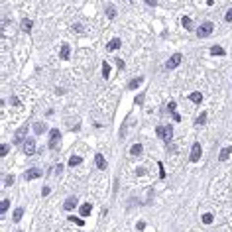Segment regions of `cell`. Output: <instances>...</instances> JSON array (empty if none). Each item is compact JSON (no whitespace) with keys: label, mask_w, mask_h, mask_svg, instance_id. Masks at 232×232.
<instances>
[{"label":"cell","mask_w":232,"mask_h":232,"mask_svg":"<svg viewBox=\"0 0 232 232\" xmlns=\"http://www.w3.org/2000/svg\"><path fill=\"white\" fill-rule=\"evenodd\" d=\"M155 134H158L165 144H169L171 138H173V128H171V126H158V128H155Z\"/></svg>","instance_id":"cell-1"},{"label":"cell","mask_w":232,"mask_h":232,"mask_svg":"<svg viewBox=\"0 0 232 232\" xmlns=\"http://www.w3.org/2000/svg\"><path fill=\"white\" fill-rule=\"evenodd\" d=\"M213 30H214L213 22H203V24L199 26V30H197V35L199 37H208V35L213 34Z\"/></svg>","instance_id":"cell-2"},{"label":"cell","mask_w":232,"mask_h":232,"mask_svg":"<svg viewBox=\"0 0 232 232\" xmlns=\"http://www.w3.org/2000/svg\"><path fill=\"white\" fill-rule=\"evenodd\" d=\"M22 149H24L26 155H34L35 154V142H34V138H26L24 144H22Z\"/></svg>","instance_id":"cell-3"},{"label":"cell","mask_w":232,"mask_h":232,"mask_svg":"<svg viewBox=\"0 0 232 232\" xmlns=\"http://www.w3.org/2000/svg\"><path fill=\"white\" fill-rule=\"evenodd\" d=\"M59 140H61V132H59V130H51L49 132V149H57Z\"/></svg>","instance_id":"cell-4"},{"label":"cell","mask_w":232,"mask_h":232,"mask_svg":"<svg viewBox=\"0 0 232 232\" xmlns=\"http://www.w3.org/2000/svg\"><path fill=\"white\" fill-rule=\"evenodd\" d=\"M181 61H183V55H181V53H173V55H171V57L167 59L165 69H175V67H177L179 63H181Z\"/></svg>","instance_id":"cell-5"},{"label":"cell","mask_w":232,"mask_h":232,"mask_svg":"<svg viewBox=\"0 0 232 232\" xmlns=\"http://www.w3.org/2000/svg\"><path fill=\"white\" fill-rule=\"evenodd\" d=\"M201 155H203V149H201V144L197 142V144H193V148H191V161L193 163H197L199 159H201Z\"/></svg>","instance_id":"cell-6"},{"label":"cell","mask_w":232,"mask_h":232,"mask_svg":"<svg viewBox=\"0 0 232 232\" xmlns=\"http://www.w3.org/2000/svg\"><path fill=\"white\" fill-rule=\"evenodd\" d=\"M37 177H41V169H37V167H32V169H28L24 173L26 181H32V179H37Z\"/></svg>","instance_id":"cell-7"},{"label":"cell","mask_w":232,"mask_h":232,"mask_svg":"<svg viewBox=\"0 0 232 232\" xmlns=\"http://www.w3.org/2000/svg\"><path fill=\"white\" fill-rule=\"evenodd\" d=\"M26 132H28V126H22V128L16 132V136H14V144H24Z\"/></svg>","instance_id":"cell-8"},{"label":"cell","mask_w":232,"mask_h":232,"mask_svg":"<svg viewBox=\"0 0 232 232\" xmlns=\"http://www.w3.org/2000/svg\"><path fill=\"white\" fill-rule=\"evenodd\" d=\"M75 207H77V197H75V195L67 197V199H65V203H63V208H65V211H73Z\"/></svg>","instance_id":"cell-9"},{"label":"cell","mask_w":232,"mask_h":232,"mask_svg":"<svg viewBox=\"0 0 232 232\" xmlns=\"http://www.w3.org/2000/svg\"><path fill=\"white\" fill-rule=\"evenodd\" d=\"M230 154H232V146H226V148H222V152L219 154V161H226L230 158Z\"/></svg>","instance_id":"cell-10"},{"label":"cell","mask_w":232,"mask_h":232,"mask_svg":"<svg viewBox=\"0 0 232 232\" xmlns=\"http://www.w3.org/2000/svg\"><path fill=\"white\" fill-rule=\"evenodd\" d=\"M94 163H96V167H99V169H106V159H104L102 154H96L94 155Z\"/></svg>","instance_id":"cell-11"},{"label":"cell","mask_w":232,"mask_h":232,"mask_svg":"<svg viewBox=\"0 0 232 232\" xmlns=\"http://www.w3.org/2000/svg\"><path fill=\"white\" fill-rule=\"evenodd\" d=\"M46 130H47V126L43 124V122H34V132L37 134V136H41Z\"/></svg>","instance_id":"cell-12"},{"label":"cell","mask_w":232,"mask_h":232,"mask_svg":"<svg viewBox=\"0 0 232 232\" xmlns=\"http://www.w3.org/2000/svg\"><path fill=\"white\" fill-rule=\"evenodd\" d=\"M91 211H93V205H91V203H85V205H81V208H79L81 216H89V214H91Z\"/></svg>","instance_id":"cell-13"},{"label":"cell","mask_w":232,"mask_h":232,"mask_svg":"<svg viewBox=\"0 0 232 232\" xmlns=\"http://www.w3.org/2000/svg\"><path fill=\"white\" fill-rule=\"evenodd\" d=\"M167 108L171 110V116H173V120H175V122H179V120H181V116H179V114H177V112H175V100H171V102H167Z\"/></svg>","instance_id":"cell-14"},{"label":"cell","mask_w":232,"mask_h":232,"mask_svg":"<svg viewBox=\"0 0 232 232\" xmlns=\"http://www.w3.org/2000/svg\"><path fill=\"white\" fill-rule=\"evenodd\" d=\"M142 83H144V77H136V79H132L130 83H128V89H132V91H134V89H138Z\"/></svg>","instance_id":"cell-15"},{"label":"cell","mask_w":232,"mask_h":232,"mask_svg":"<svg viewBox=\"0 0 232 232\" xmlns=\"http://www.w3.org/2000/svg\"><path fill=\"white\" fill-rule=\"evenodd\" d=\"M118 47H120V37H114V40L108 41V46H106L108 51H114V49H118Z\"/></svg>","instance_id":"cell-16"},{"label":"cell","mask_w":232,"mask_h":232,"mask_svg":"<svg viewBox=\"0 0 232 232\" xmlns=\"http://www.w3.org/2000/svg\"><path fill=\"white\" fill-rule=\"evenodd\" d=\"M189 100L195 102V104H201V102H203V94H201V93H191L189 94Z\"/></svg>","instance_id":"cell-17"},{"label":"cell","mask_w":232,"mask_h":232,"mask_svg":"<svg viewBox=\"0 0 232 232\" xmlns=\"http://www.w3.org/2000/svg\"><path fill=\"white\" fill-rule=\"evenodd\" d=\"M211 53L222 57V55H226V51H224V47H220V46H213V47H211Z\"/></svg>","instance_id":"cell-18"},{"label":"cell","mask_w":232,"mask_h":232,"mask_svg":"<svg viewBox=\"0 0 232 232\" xmlns=\"http://www.w3.org/2000/svg\"><path fill=\"white\" fill-rule=\"evenodd\" d=\"M32 20H22V30H24V32L26 34H30V32H32Z\"/></svg>","instance_id":"cell-19"},{"label":"cell","mask_w":232,"mask_h":232,"mask_svg":"<svg viewBox=\"0 0 232 232\" xmlns=\"http://www.w3.org/2000/svg\"><path fill=\"white\" fill-rule=\"evenodd\" d=\"M181 24H183L185 30H193V22H191L189 16H183V18H181Z\"/></svg>","instance_id":"cell-20"},{"label":"cell","mask_w":232,"mask_h":232,"mask_svg":"<svg viewBox=\"0 0 232 232\" xmlns=\"http://www.w3.org/2000/svg\"><path fill=\"white\" fill-rule=\"evenodd\" d=\"M22 216H24V208L18 207L16 211H14V222H20V220H22Z\"/></svg>","instance_id":"cell-21"},{"label":"cell","mask_w":232,"mask_h":232,"mask_svg":"<svg viewBox=\"0 0 232 232\" xmlns=\"http://www.w3.org/2000/svg\"><path fill=\"white\" fill-rule=\"evenodd\" d=\"M81 161H83V158H81V155H71V158H69V165L75 167V165H79Z\"/></svg>","instance_id":"cell-22"},{"label":"cell","mask_w":232,"mask_h":232,"mask_svg":"<svg viewBox=\"0 0 232 232\" xmlns=\"http://www.w3.org/2000/svg\"><path fill=\"white\" fill-rule=\"evenodd\" d=\"M59 57H61V59H69V46H67V43L61 46V53H59Z\"/></svg>","instance_id":"cell-23"},{"label":"cell","mask_w":232,"mask_h":232,"mask_svg":"<svg viewBox=\"0 0 232 232\" xmlns=\"http://www.w3.org/2000/svg\"><path fill=\"white\" fill-rule=\"evenodd\" d=\"M142 148H144L142 144H134V146L130 148V154H132V155H140V154H142Z\"/></svg>","instance_id":"cell-24"},{"label":"cell","mask_w":232,"mask_h":232,"mask_svg":"<svg viewBox=\"0 0 232 232\" xmlns=\"http://www.w3.org/2000/svg\"><path fill=\"white\" fill-rule=\"evenodd\" d=\"M8 208H10V201H8V199H4V201H2V203H0V213H2V214H4L6 211H8Z\"/></svg>","instance_id":"cell-25"},{"label":"cell","mask_w":232,"mask_h":232,"mask_svg":"<svg viewBox=\"0 0 232 232\" xmlns=\"http://www.w3.org/2000/svg\"><path fill=\"white\" fill-rule=\"evenodd\" d=\"M69 222H75V224H77V226H83V219H77V216H73V214H69Z\"/></svg>","instance_id":"cell-26"},{"label":"cell","mask_w":232,"mask_h":232,"mask_svg":"<svg viewBox=\"0 0 232 232\" xmlns=\"http://www.w3.org/2000/svg\"><path fill=\"white\" fill-rule=\"evenodd\" d=\"M106 16H108L110 20L116 16V10H114V6H106Z\"/></svg>","instance_id":"cell-27"},{"label":"cell","mask_w":232,"mask_h":232,"mask_svg":"<svg viewBox=\"0 0 232 232\" xmlns=\"http://www.w3.org/2000/svg\"><path fill=\"white\" fill-rule=\"evenodd\" d=\"M108 75H110V67H108V63H102V77L108 79Z\"/></svg>","instance_id":"cell-28"},{"label":"cell","mask_w":232,"mask_h":232,"mask_svg":"<svg viewBox=\"0 0 232 232\" xmlns=\"http://www.w3.org/2000/svg\"><path fill=\"white\" fill-rule=\"evenodd\" d=\"M207 122V112H203V114H199V118L195 120V124L199 126V124H205Z\"/></svg>","instance_id":"cell-29"},{"label":"cell","mask_w":232,"mask_h":232,"mask_svg":"<svg viewBox=\"0 0 232 232\" xmlns=\"http://www.w3.org/2000/svg\"><path fill=\"white\" fill-rule=\"evenodd\" d=\"M213 220H214V216H213L211 213H207V214H203V222H205V224H211Z\"/></svg>","instance_id":"cell-30"},{"label":"cell","mask_w":232,"mask_h":232,"mask_svg":"<svg viewBox=\"0 0 232 232\" xmlns=\"http://www.w3.org/2000/svg\"><path fill=\"white\" fill-rule=\"evenodd\" d=\"M12 183H14V175H6V177H4V185L10 187Z\"/></svg>","instance_id":"cell-31"},{"label":"cell","mask_w":232,"mask_h":232,"mask_svg":"<svg viewBox=\"0 0 232 232\" xmlns=\"http://www.w3.org/2000/svg\"><path fill=\"white\" fill-rule=\"evenodd\" d=\"M8 148H10L8 144H2V146H0V155H2V158H4L6 154H8Z\"/></svg>","instance_id":"cell-32"},{"label":"cell","mask_w":232,"mask_h":232,"mask_svg":"<svg viewBox=\"0 0 232 232\" xmlns=\"http://www.w3.org/2000/svg\"><path fill=\"white\" fill-rule=\"evenodd\" d=\"M158 165H159V179H165V169H163V163L158 161Z\"/></svg>","instance_id":"cell-33"},{"label":"cell","mask_w":232,"mask_h":232,"mask_svg":"<svg viewBox=\"0 0 232 232\" xmlns=\"http://www.w3.org/2000/svg\"><path fill=\"white\" fill-rule=\"evenodd\" d=\"M61 171H63V165H59V163H57V165L53 167V173L55 175H61Z\"/></svg>","instance_id":"cell-34"},{"label":"cell","mask_w":232,"mask_h":232,"mask_svg":"<svg viewBox=\"0 0 232 232\" xmlns=\"http://www.w3.org/2000/svg\"><path fill=\"white\" fill-rule=\"evenodd\" d=\"M224 20H226V22H232V8H230L226 14H224Z\"/></svg>","instance_id":"cell-35"},{"label":"cell","mask_w":232,"mask_h":232,"mask_svg":"<svg viewBox=\"0 0 232 232\" xmlns=\"http://www.w3.org/2000/svg\"><path fill=\"white\" fill-rule=\"evenodd\" d=\"M116 65H118V69H124V61L120 57H116Z\"/></svg>","instance_id":"cell-36"},{"label":"cell","mask_w":232,"mask_h":232,"mask_svg":"<svg viewBox=\"0 0 232 232\" xmlns=\"http://www.w3.org/2000/svg\"><path fill=\"white\" fill-rule=\"evenodd\" d=\"M10 102L14 104V106H20V100H18V96H12V99H10Z\"/></svg>","instance_id":"cell-37"},{"label":"cell","mask_w":232,"mask_h":232,"mask_svg":"<svg viewBox=\"0 0 232 232\" xmlns=\"http://www.w3.org/2000/svg\"><path fill=\"white\" fill-rule=\"evenodd\" d=\"M136 104H144V94H138L136 96Z\"/></svg>","instance_id":"cell-38"},{"label":"cell","mask_w":232,"mask_h":232,"mask_svg":"<svg viewBox=\"0 0 232 232\" xmlns=\"http://www.w3.org/2000/svg\"><path fill=\"white\" fill-rule=\"evenodd\" d=\"M73 30H75V32H83V26H81V24H73Z\"/></svg>","instance_id":"cell-39"},{"label":"cell","mask_w":232,"mask_h":232,"mask_svg":"<svg viewBox=\"0 0 232 232\" xmlns=\"http://www.w3.org/2000/svg\"><path fill=\"white\" fill-rule=\"evenodd\" d=\"M136 228H138V230L142 232V230H144V228H146V222H142V220H140V222H138V226H136Z\"/></svg>","instance_id":"cell-40"},{"label":"cell","mask_w":232,"mask_h":232,"mask_svg":"<svg viewBox=\"0 0 232 232\" xmlns=\"http://www.w3.org/2000/svg\"><path fill=\"white\" fill-rule=\"evenodd\" d=\"M49 191H51L49 187H43V191H41V193H43V197H47V195H49Z\"/></svg>","instance_id":"cell-41"},{"label":"cell","mask_w":232,"mask_h":232,"mask_svg":"<svg viewBox=\"0 0 232 232\" xmlns=\"http://www.w3.org/2000/svg\"><path fill=\"white\" fill-rule=\"evenodd\" d=\"M144 2H146L148 6H155V4H158V2H155V0H144Z\"/></svg>","instance_id":"cell-42"},{"label":"cell","mask_w":232,"mask_h":232,"mask_svg":"<svg viewBox=\"0 0 232 232\" xmlns=\"http://www.w3.org/2000/svg\"><path fill=\"white\" fill-rule=\"evenodd\" d=\"M136 173H138V175H144V173H146V169H144V167H138V169H136Z\"/></svg>","instance_id":"cell-43"},{"label":"cell","mask_w":232,"mask_h":232,"mask_svg":"<svg viewBox=\"0 0 232 232\" xmlns=\"http://www.w3.org/2000/svg\"><path fill=\"white\" fill-rule=\"evenodd\" d=\"M207 4H208V6H213V0H207Z\"/></svg>","instance_id":"cell-44"}]
</instances>
